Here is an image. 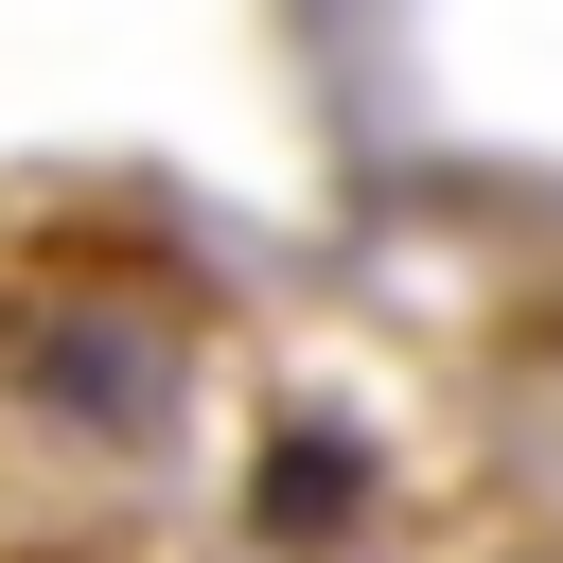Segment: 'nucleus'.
Segmentation results:
<instances>
[{
  "label": "nucleus",
  "instance_id": "1",
  "mask_svg": "<svg viewBox=\"0 0 563 563\" xmlns=\"http://www.w3.org/2000/svg\"><path fill=\"white\" fill-rule=\"evenodd\" d=\"M246 528H264L282 563H334V545L369 528V440H352L334 405H299V422H264V475H246Z\"/></svg>",
  "mask_w": 563,
  "mask_h": 563
}]
</instances>
